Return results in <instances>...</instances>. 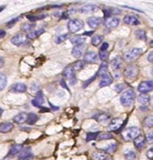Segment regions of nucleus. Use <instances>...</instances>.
Masks as SVG:
<instances>
[{"instance_id": "nucleus-1", "label": "nucleus", "mask_w": 153, "mask_h": 160, "mask_svg": "<svg viewBox=\"0 0 153 160\" xmlns=\"http://www.w3.org/2000/svg\"><path fill=\"white\" fill-rule=\"evenodd\" d=\"M135 97H136V93H135V92L132 89H128L122 93L120 100L123 106L128 108V107L132 106V104L134 103Z\"/></svg>"}, {"instance_id": "nucleus-2", "label": "nucleus", "mask_w": 153, "mask_h": 160, "mask_svg": "<svg viewBox=\"0 0 153 160\" xmlns=\"http://www.w3.org/2000/svg\"><path fill=\"white\" fill-rule=\"evenodd\" d=\"M140 130L138 127H132L125 130V131L122 132V136L123 138L127 141L134 140L137 136L140 135Z\"/></svg>"}, {"instance_id": "nucleus-3", "label": "nucleus", "mask_w": 153, "mask_h": 160, "mask_svg": "<svg viewBox=\"0 0 153 160\" xmlns=\"http://www.w3.org/2000/svg\"><path fill=\"white\" fill-rule=\"evenodd\" d=\"M141 53H142V50L139 48H134L126 52L125 54H124L123 58L124 60L128 62H132L135 60H136L141 55Z\"/></svg>"}, {"instance_id": "nucleus-4", "label": "nucleus", "mask_w": 153, "mask_h": 160, "mask_svg": "<svg viewBox=\"0 0 153 160\" xmlns=\"http://www.w3.org/2000/svg\"><path fill=\"white\" fill-rule=\"evenodd\" d=\"M139 74V68L136 65H130L124 71V76L127 79H133Z\"/></svg>"}, {"instance_id": "nucleus-5", "label": "nucleus", "mask_w": 153, "mask_h": 160, "mask_svg": "<svg viewBox=\"0 0 153 160\" xmlns=\"http://www.w3.org/2000/svg\"><path fill=\"white\" fill-rule=\"evenodd\" d=\"M84 22L80 19L70 20L68 23V29L70 33H76L83 28Z\"/></svg>"}, {"instance_id": "nucleus-6", "label": "nucleus", "mask_w": 153, "mask_h": 160, "mask_svg": "<svg viewBox=\"0 0 153 160\" xmlns=\"http://www.w3.org/2000/svg\"><path fill=\"white\" fill-rule=\"evenodd\" d=\"M153 90V81L141 82L138 86V91L141 93H148Z\"/></svg>"}, {"instance_id": "nucleus-7", "label": "nucleus", "mask_w": 153, "mask_h": 160, "mask_svg": "<svg viewBox=\"0 0 153 160\" xmlns=\"http://www.w3.org/2000/svg\"><path fill=\"white\" fill-rule=\"evenodd\" d=\"M27 38H28V36L25 34H18L11 38L10 41L13 45L16 46H20L24 43H26Z\"/></svg>"}, {"instance_id": "nucleus-8", "label": "nucleus", "mask_w": 153, "mask_h": 160, "mask_svg": "<svg viewBox=\"0 0 153 160\" xmlns=\"http://www.w3.org/2000/svg\"><path fill=\"white\" fill-rule=\"evenodd\" d=\"M124 123V120L121 118H115L110 122L108 126V130L109 132H116L121 128Z\"/></svg>"}, {"instance_id": "nucleus-9", "label": "nucleus", "mask_w": 153, "mask_h": 160, "mask_svg": "<svg viewBox=\"0 0 153 160\" xmlns=\"http://www.w3.org/2000/svg\"><path fill=\"white\" fill-rule=\"evenodd\" d=\"M98 10V7L96 5L93 4H87L85 5L83 7H81L78 11L82 14H91V13H94Z\"/></svg>"}, {"instance_id": "nucleus-10", "label": "nucleus", "mask_w": 153, "mask_h": 160, "mask_svg": "<svg viewBox=\"0 0 153 160\" xmlns=\"http://www.w3.org/2000/svg\"><path fill=\"white\" fill-rule=\"evenodd\" d=\"M85 49H86V46L84 44L79 45H75L72 50V55L76 58H78V57H81V55L83 54V53L85 50Z\"/></svg>"}, {"instance_id": "nucleus-11", "label": "nucleus", "mask_w": 153, "mask_h": 160, "mask_svg": "<svg viewBox=\"0 0 153 160\" xmlns=\"http://www.w3.org/2000/svg\"><path fill=\"white\" fill-rule=\"evenodd\" d=\"M84 61L89 63H95L98 61V55L95 52H87L84 56Z\"/></svg>"}, {"instance_id": "nucleus-12", "label": "nucleus", "mask_w": 153, "mask_h": 160, "mask_svg": "<svg viewBox=\"0 0 153 160\" xmlns=\"http://www.w3.org/2000/svg\"><path fill=\"white\" fill-rule=\"evenodd\" d=\"M120 20L117 18H114V17H109L108 19H106L104 22V25L107 28L112 29V28H115L117 26L119 25Z\"/></svg>"}, {"instance_id": "nucleus-13", "label": "nucleus", "mask_w": 153, "mask_h": 160, "mask_svg": "<svg viewBox=\"0 0 153 160\" xmlns=\"http://www.w3.org/2000/svg\"><path fill=\"white\" fill-rule=\"evenodd\" d=\"M124 22L129 26H137L140 23V20L137 18L136 16H132V15L125 16L124 18Z\"/></svg>"}, {"instance_id": "nucleus-14", "label": "nucleus", "mask_w": 153, "mask_h": 160, "mask_svg": "<svg viewBox=\"0 0 153 160\" xmlns=\"http://www.w3.org/2000/svg\"><path fill=\"white\" fill-rule=\"evenodd\" d=\"M102 22V19L100 17H90L87 19V23L91 28H96Z\"/></svg>"}, {"instance_id": "nucleus-15", "label": "nucleus", "mask_w": 153, "mask_h": 160, "mask_svg": "<svg viewBox=\"0 0 153 160\" xmlns=\"http://www.w3.org/2000/svg\"><path fill=\"white\" fill-rule=\"evenodd\" d=\"M113 78L112 77V76L109 74H106L105 76H102V79L101 80V81H100L99 86L101 88L106 87V86L111 85L112 83H113Z\"/></svg>"}, {"instance_id": "nucleus-16", "label": "nucleus", "mask_w": 153, "mask_h": 160, "mask_svg": "<svg viewBox=\"0 0 153 160\" xmlns=\"http://www.w3.org/2000/svg\"><path fill=\"white\" fill-rule=\"evenodd\" d=\"M122 66H123V61L120 57H117L114 58L113 60L111 61V67L115 71L120 70L121 69Z\"/></svg>"}, {"instance_id": "nucleus-17", "label": "nucleus", "mask_w": 153, "mask_h": 160, "mask_svg": "<svg viewBox=\"0 0 153 160\" xmlns=\"http://www.w3.org/2000/svg\"><path fill=\"white\" fill-rule=\"evenodd\" d=\"M137 100L140 103V105L142 106H147L148 104L149 101H150V97L147 93H141L140 95H139L137 97Z\"/></svg>"}, {"instance_id": "nucleus-18", "label": "nucleus", "mask_w": 153, "mask_h": 160, "mask_svg": "<svg viewBox=\"0 0 153 160\" xmlns=\"http://www.w3.org/2000/svg\"><path fill=\"white\" fill-rule=\"evenodd\" d=\"M11 90L18 93L25 92L26 91V86L24 84H22V83H17V84L14 85L11 87Z\"/></svg>"}, {"instance_id": "nucleus-19", "label": "nucleus", "mask_w": 153, "mask_h": 160, "mask_svg": "<svg viewBox=\"0 0 153 160\" xmlns=\"http://www.w3.org/2000/svg\"><path fill=\"white\" fill-rule=\"evenodd\" d=\"M134 144L135 146H136V148H143L145 145V138L144 136H143L142 135H140L139 136H137V137L134 139Z\"/></svg>"}, {"instance_id": "nucleus-20", "label": "nucleus", "mask_w": 153, "mask_h": 160, "mask_svg": "<svg viewBox=\"0 0 153 160\" xmlns=\"http://www.w3.org/2000/svg\"><path fill=\"white\" fill-rule=\"evenodd\" d=\"M63 75L65 77L69 80L73 78L75 76H74V69L73 68V66H67L64 69Z\"/></svg>"}, {"instance_id": "nucleus-21", "label": "nucleus", "mask_w": 153, "mask_h": 160, "mask_svg": "<svg viewBox=\"0 0 153 160\" xmlns=\"http://www.w3.org/2000/svg\"><path fill=\"white\" fill-rule=\"evenodd\" d=\"M14 128V124L11 123H4L0 125V132L7 133L10 132Z\"/></svg>"}, {"instance_id": "nucleus-22", "label": "nucleus", "mask_w": 153, "mask_h": 160, "mask_svg": "<svg viewBox=\"0 0 153 160\" xmlns=\"http://www.w3.org/2000/svg\"><path fill=\"white\" fill-rule=\"evenodd\" d=\"M27 117L28 115H26L25 112H22L14 118V121L17 123H23L27 121Z\"/></svg>"}, {"instance_id": "nucleus-23", "label": "nucleus", "mask_w": 153, "mask_h": 160, "mask_svg": "<svg viewBox=\"0 0 153 160\" xmlns=\"http://www.w3.org/2000/svg\"><path fill=\"white\" fill-rule=\"evenodd\" d=\"M22 150V145H21V144H15V145H14L12 147L10 148L8 155L9 156H14V155H17V154H19Z\"/></svg>"}, {"instance_id": "nucleus-24", "label": "nucleus", "mask_w": 153, "mask_h": 160, "mask_svg": "<svg viewBox=\"0 0 153 160\" xmlns=\"http://www.w3.org/2000/svg\"><path fill=\"white\" fill-rule=\"evenodd\" d=\"M93 158L95 160H104L107 158V155L104 151H97L93 153Z\"/></svg>"}, {"instance_id": "nucleus-25", "label": "nucleus", "mask_w": 153, "mask_h": 160, "mask_svg": "<svg viewBox=\"0 0 153 160\" xmlns=\"http://www.w3.org/2000/svg\"><path fill=\"white\" fill-rule=\"evenodd\" d=\"M47 16V14H28L26 16L27 19L30 20V22H36L38 20H42Z\"/></svg>"}, {"instance_id": "nucleus-26", "label": "nucleus", "mask_w": 153, "mask_h": 160, "mask_svg": "<svg viewBox=\"0 0 153 160\" xmlns=\"http://www.w3.org/2000/svg\"><path fill=\"white\" fill-rule=\"evenodd\" d=\"M107 71H108V65L106 63H102L101 66H100V68L97 75V76H104L107 74Z\"/></svg>"}, {"instance_id": "nucleus-27", "label": "nucleus", "mask_w": 153, "mask_h": 160, "mask_svg": "<svg viewBox=\"0 0 153 160\" xmlns=\"http://www.w3.org/2000/svg\"><path fill=\"white\" fill-rule=\"evenodd\" d=\"M70 41H71V43L74 45H79L83 44L85 41V39L81 36H74L70 38Z\"/></svg>"}, {"instance_id": "nucleus-28", "label": "nucleus", "mask_w": 153, "mask_h": 160, "mask_svg": "<svg viewBox=\"0 0 153 160\" xmlns=\"http://www.w3.org/2000/svg\"><path fill=\"white\" fill-rule=\"evenodd\" d=\"M43 32H44V29H38V30L31 31L30 33L28 34L27 36H28V38H30V39H35V38H37L38 36H40V35L42 34Z\"/></svg>"}, {"instance_id": "nucleus-29", "label": "nucleus", "mask_w": 153, "mask_h": 160, "mask_svg": "<svg viewBox=\"0 0 153 160\" xmlns=\"http://www.w3.org/2000/svg\"><path fill=\"white\" fill-rule=\"evenodd\" d=\"M19 158V159H30L31 158H33V155L30 151V149H26L20 154Z\"/></svg>"}, {"instance_id": "nucleus-30", "label": "nucleus", "mask_w": 153, "mask_h": 160, "mask_svg": "<svg viewBox=\"0 0 153 160\" xmlns=\"http://www.w3.org/2000/svg\"><path fill=\"white\" fill-rule=\"evenodd\" d=\"M38 119V117L36 114L34 113H30L28 114V117H27V121L26 123L28 124H30V125H33V124H34L35 123L37 122Z\"/></svg>"}, {"instance_id": "nucleus-31", "label": "nucleus", "mask_w": 153, "mask_h": 160, "mask_svg": "<svg viewBox=\"0 0 153 160\" xmlns=\"http://www.w3.org/2000/svg\"><path fill=\"white\" fill-rule=\"evenodd\" d=\"M103 40H104V37L102 35H96V36H94L92 38V44L94 46H97L101 44Z\"/></svg>"}, {"instance_id": "nucleus-32", "label": "nucleus", "mask_w": 153, "mask_h": 160, "mask_svg": "<svg viewBox=\"0 0 153 160\" xmlns=\"http://www.w3.org/2000/svg\"><path fill=\"white\" fill-rule=\"evenodd\" d=\"M7 76H6L4 73H0V90L3 89L5 86L7 85Z\"/></svg>"}, {"instance_id": "nucleus-33", "label": "nucleus", "mask_w": 153, "mask_h": 160, "mask_svg": "<svg viewBox=\"0 0 153 160\" xmlns=\"http://www.w3.org/2000/svg\"><path fill=\"white\" fill-rule=\"evenodd\" d=\"M125 157L126 160H135L136 158V154L134 151H128L125 153Z\"/></svg>"}, {"instance_id": "nucleus-34", "label": "nucleus", "mask_w": 153, "mask_h": 160, "mask_svg": "<svg viewBox=\"0 0 153 160\" xmlns=\"http://www.w3.org/2000/svg\"><path fill=\"white\" fill-rule=\"evenodd\" d=\"M85 66V61H78L73 64V68L74 70H81Z\"/></svg>"}, {"instance_id": "nucleus-35", "label": "nucleus", "mask_w": 153, "mask_h": 160, "mask_svg": "<svg viewBox=\"0 0 153 160\" xmlns=\"http://www.w3.org/2000/svg\"><path fill=\"white\" fill-rule=\"evenodd\" d=\"M113 138V135H112L109 132H104L101 133L98 136V139L100 140H105V139H111Z\"/></svg>"}, {"instance_id": "nucleus-36", "label": "nucleus", "mask_w": 153, "mask_h": 160, "mask_svg": "<svg viewBox=\"0 0 153 160\" xmlns=\"http://www.w3.org/2000/svg\"><path fill=\"white\" fill-rule=\"evenodd\" d=\"M135 34H136V37L140 40H146L147 38L145 31L142 30V29H137L136 33H135Z\"/></svg>"}, {"instance_id": "nucleus-37", "label": "nucleus", "mask_w": 153, "mask_h": 160, "mask_svg": "<svg viewBox=\"0 0 153 160\" xmlns=\"http://www.w3.org/2000/svg\"><path fill=\"white\" fill-rule=\"evenodd\" d=\"M144 126L147 127H153V116H149L145 118L144 121Z\"/></svg>"}, {"instance_id": "nucleus-38", "label": "nucleus", "mask_w": 153, "mask_h": 160, "mask_svg": "<svg viewBox=\"0 0 153 160\" xmlns=\"http://www.w3.org/2000/svg\"><path fill=\"white\" fill-rule=\"evenodd\" d=\"M99 135H100V132H89V133H88L87 136H86V141L89 142V141L96 139L99 136Z\"/></svg>"}, {"instance_id": "nucleus-39", "label": "nucleus", "mask_w": 153, "mask_h": 160, "mask_svg": "<svg viewBox=\"0 0 153 160\" xmlns=\"http://www.w3.org/2000/svg\"><path fill=\"white\" fill-rule=\"evenodd\" d=\"M69 37V34H65L59 35V36L56 38L55 42L57 43V44H60V43H62V42H63V41H66V39H68Z\"/></svg>"}, {"instance_id": "nucleus-40", "label": "nucleus", "mask_w": 153, "mask_h": 160, "mask_svg": "<svg viewBox=\"0 0 153 160\" xmlns=\"http://www.w3.org/2000/svg\"><path fill=\"white\" fill-rule=\"evenodd\" d=\"M34 28V24H29V23H26V24H23L21 27L22 30H23L24 32H31L32 29Z\"/></svg>"}, {"instance_id": "nucleus-41", "label": "nucleus", "mask_w": 153, "mask_h": 160, "mask_svg": "<svg viewBox=\"0 0 153 160\" xmlns=\"http://www.w3.org/2000/svg\"><path fill=\"white\" fill-rule=\"evenodd\" d=\"M35 100H36V101L40 104V105H42L44 101H45V100H44V97H43V94L42 92H41V91H38V94H37V96H36V98H35Z\"/></svg>"}, {"instance_id": "nucleus-42", "label": "nucleus", "mask_w": 153, "mask_h": 160, "mask_svg": "<svg viewBox=\"0 0 153 160\" xmlns=\"http://www.w3.org/2000/svg\"><path fill=\"white\" fill-rule=\"evenodd\" d=\"M116 147H117L116 143H111L108 147H106L104 148V151L106 152H109V153H113L116 150Z\"/></svg>"}, {"instance_id": "nucleus-43", "label": "nucleus", "mask_w": 153, "mask_h": 160, "mask_svg": "<svg viewBox=\"0 0 153 160\" xmlns=\"http://www.w3.org/2000/svg\"><path fill=\"white\" fill-rule=\"evenodd\" d=\"M100 58H101V61H106L107 59L109 58V53L106 51H101L100 52Z\"/></svg>"}, {"instance_id": "nucleus-44", "label": "nucleus", "mask_w": 153, "mask_h": 160, "mask_svg": "<svg viewBox=\"0 0 153 160\" xmlns=\"http://www.w3.org/2000/svg\"><path fill=\"white\" fill-rule=\"evenodd\" d=\"M109 119V117H108L107 116L105 115H99L97 117V120L99 123H104V122H107L108 120Z\"/></svg>"}, {"instance_id": "nucleus-45", "label": "nucleus", "mask_w": 153, "mask_h": 160, "mask_svg": "<svg viewBox=\"0 0 153 160\" xmlns=\"http://www.w3.org/2000/svg\"><path fill=\"white\" fill-rule=\"evenodd\" d=\"M146 140L148 143H153V132H150L146 135Z\"/></svg>"}, {"instance_id": "nucleus-46", "label": "nucleus", "mask_w": 153, "mask_h": 160, "mask_svg": "<svg viewBox=\"0 0 153 160\" xmlns=\"http://www.w3.org/2000/svg\"><path fill=\"white\" fill-rule=\"evenodd\" d=\"M97 75L96 74L95 76H93L92 78H90V79H89L88 81H85V82H84V84H83V88H86L89 84H91V82H93L94 80H95V79L97 78Z\"/></svg>"}, {"instance_id": "nucleus-47", "label": "nucleus", "mask_w": 153, "mask_h": 160, "mask_svg": "<svg viewBox=\"0 0 153 160\" xmlns=\"http://www.w3.org/2000/svg\"><path fill=\"white\" fill-rule=\"evenodd\" d=\"M20 19V18H15V19H11L10 21H9L7 24V26H8V28H10V27H12L15 23L19 21V19Z\"/></svg>"}, {"instance_id": "nucleus-48", "label": "nucleus", "mask_w": 153, "mask_h": 160, "mask_svg": "<svg viewBox=\"0 0 153 160\" xmlns=\"http://www.w3.org/2000/svg\"><path fill=\"white\" fill-rule=\"evenodd\" d=\"M147 157H148L149 159H153V147H150L148 151H147Z\"/></svg>"}, {"instance_id": "nucleus-49", "label": "nucleus", "mask_w": 153, "mask_h": 160, "mask_svg": "<svg viewBox=\"0 0 153 160\" xmlns=\"http://www.w3.org/2000/svg\"><path fill=\"white\" fill-rule=\"evenodd\" d=\"M114 88L117 91V92H120V91H122L124 88H125V85H124L123 84H119V85H116L115 87H114Z\"/></svg>"}, {"instance_id": "nucleus-50", "label": "nucleus", "mask_w": 153, "mask_h": 160, "mask_svg": "<svg viewBox=\"0 0 153 160\" xmlns=\"http://www.w3.org/2000/svg\"><path fill=\"white\" fill-rule=\"evenodd\" d=\"M108 48H109V44L107 42H104L101 46V49L100 50H101V51H106Z\"/></svg>"}, {"instance_id": "nucleus-51", "label": "nucleus", "mask_w": 153, "mask_h": 160, "mask_svg": "<svg viewBox=\"0 0 153 160\" xmlns=\"http://www.w3.org/2000/svg\"><path fill=\"white\" fill-rule=\"evenodd\" d=\"M148 60L151 63H153V51L150 52V53H149L148 56Z\"/></svg>"}, {"instance_id": "nucleus-52", "label": "nucleus", "mask_w": 153, "mask_h": 160, "mask_svg": "<svg viewBox=\"0 0 153 160\" xmlns=\"http://www.w3.org/2000/svg\"><path fill=\"white\" fill-rule=\"evenodd\" d=\"M5 35H6V32L2 29V30L0 31V38H3Z\"/></svg>"}, {"instance_id": "nucleus-53", "label": "nucleus", "mask_w": 153, "mask_h": 160, "mask_svg": "<svg viewBox=\"0 0 153 160\" xmlns=\"http://www.w3.org/2000/svg\"><path fill=\"white\" fill-rule=\"evenodd\" d=\"M69 82L71 83V85H73L75 84V83H76V79H75V76H74L73 78L70 79V80H69Z\"/></svg>"}, {"instance_id": "nucleus-54", "label": "nucleus", "mask_w": 153, "mask_h": 160, "mask_svg": "<svg viewBox=\"0 0 153 160\" xmlns=\"http://www.w3.org/2000/svg\"><path fill=\"white\" fill-rule=\"evenodd\" d=\"M42 108V109H43V110H41V111H40L41 112H43V111H50L49 108Z\"/></svg>"}, {"instance_id": "nucleus-55", "label": "nucleus", "mask_w": 153, "mask_h": 160, "mask_svg": "<svg viewBox=\"0 0 153 160\" xmlns=\"http://www.w3.org/2000/svg\"><path fill=\"white\" fill-rule=\"evenodd\" d=\"M93 34V31H90V32H85L84 34L85 35H89V36H90V35H92Z\"/></svg>"}, {"instance_id": "nucleus-56", "label": "nucleus", "mask_w": 153, "mask_h": 160, "mask_svg": "<svg viewBox=\"0 0 153 160\" xmlns=\"http://www.w3.org/2000/svg\"><path fill=\"white\" fill-rule=\"evenodd\" d=\"M0 60H1V63H0V67L2 68L3 66V58L1 57V58H0Z\"/></svg>"}, {"instance_id": "nucleus-57", "label": "nucleus", "mask_w": 153, "mask_h": 160, "mask_svg": "<svg viewBox=\"0 0 153 160\" xmlns=\"http://www.w3.org/2000/svg\"><path fill=\"white\" fill-rule=\"evenodd\" d=\"M150 45H151V47H153V40H152V41H151V42H150Z\"/></svg>"}, {"instance_id": "nucleus-58", "label": "nucleus", "mask_w": 153, "mask_h": 160, "mask_svg": "<svg viewBox=\"0 0 153 160\" xmlns=\"http://www.w3.org/2000/svg\"><path fill=\"white\" fill-rule=\"evenodd\" d=\"M151 103L153 105V97H151Z\"/></svg>"}, {"instance_id": "nucleus-59", "label": "nucleus", "mask_w": 153, "mask_h": 160, "mask_svg": "<svg viewBox=\"0 0 153 160\" xmlns=\"http://www.w3.org/2000/svg\"><path fill=\"white\" fill-rule=\"evenodd\" d=\"M104 160H113V159H112V158H105V159H104Z\"/></svg>"}, {"instance_id": "nucleus-60", "label": "nucleus", "mask_w": 153, "mask_h": 160, "mask_svg": "<svg viewBox=\"0 0 153 160\" xmlns=\"http://www.w3.org/2000/svg\"><path fill=\"white\" fill-rule=\"evenodd\" d=\"M151 74L153 76V68H152V69H151Z\"/></svg>"}, {"instance_id": "nucleus-61", "label": "nucleus", "mask_w": 153, "mask_h": 160, "mask_svg": "<svg viewBox=\"0 0 153 160\" xmlns=\"http://www.w3.org/2000/svg\"><path fill=\"white\" fill-rule=\"evenodd\" d=\"M20 160H30V159H20Z\"/></svg>"}]
</instances>
